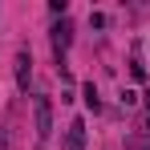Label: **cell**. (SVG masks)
I'll return each mask as SVG.
<instances>
[{
  "mask_svg": "<svg viewBox=\"0 0 150 150\" xmlns=\"http://www.w3.org/2000/svg\"><path fill=\"white\" fill-rule=\"evenodd\" d=\"M69 41H73V25L61 16L57 25H53V53H57V61L65 65V49H69Z\"/></svg>",
  "mask_w": 150,
  "mask_h": 150,
  "instance_id": "7a4b0ae2",
  "label": "cell"
},
{
  "mask_svg": "<svg viewBox=\"0 0 150 150\" xmlns=\"http://www.w3.org/2000/svg\"><path fill=\"white\" fill-rule=\"evenodd\" d=\"M0 150H8V134L4 130H0Z\"/></svg>",
  "mask_w": 150,
  "mask_h": 150,
  "instance_id": "ba28073f",
  "label": "cell"
},
{
  "mask_svg": "<svg viewBox=\"0 0 150 150\" xmlns=\"http://www.w3.org/2000/svg\"><path fill=\"white\" fill-rule=\"evenodd\" d=\"M122 105H138V93L134 89H122Z\"/></svg>",
  "mask_w": 150,
  "mask_h": 150,
  "instance_id": "52a82bcc",
  "label": "cell"
},
{
  "mask_svg": "<svg viewBox=\"0 0 150 150\" xmlns=\"http://www.w3.org/2000/svg\"><path fill=\"white\" fill-rule=\"evenodd\" d=\"M146 110H150V98H146ZM146 126H150V122H146Z\"/></svg>",
  "mask_w": 150,
  "mask_h": 150,
  "instance_id": "9c48e42d",
  "label": "cell"
},
{
  "mask_svg": "<svg viewBox=\"0 0 150 150\" xmlns=\"http://www.w3.org/2000/svg\"><path fill=\"white\" fill-rule=\"evenodd\" d=\"M33 122H37V138L49 142V134H53V101L49 98H37V101H33Z\"/></svg>",
  "mask_w": 150,
  "mask_h": 150,
  "instance_id": "6da1fadb",
  "label": "cell"
},
{
  "mask_svg": "<svg viewBox=\"0 0 150 150\" xmlns=\"http://www.w3.org/2000/svg\"><path fill=\"white\" fill-rule=\"evenodd\" d=\"M28 81H33V57L28 53H16V85L28 89Z\"/></svg>",
  "mask_w": 150,
  "mask_h": 150,
  "instance_id": "277c9868",
  "label": "cell"
},
{
  "mask_svg": "<svg viewBox=\"0 0 150 150\" xmlns=\"http://www.w3.org/2000/svg\"><path fill=\"white\" fill-rule=\"evenodd\" d=\"M81 98H85V105H89L93 114L101 110V101H98V85H93V81H85V85H81Z\"/></svg>",
  "mask_w": 150,
  "mask_h": 150,
  "instance_id": "5b68a950",
  "label": "cell"
},
{
  "mask_svg": "<svg viewBox=\"0 0 150 150\" xmlns=\"http://www.w3.org/2000/svg\"><path fill=\"white\" fill-rule=\"evenodd\" d=\"M130 73H134V81H146V65L134 57V61H130Z\"/></svg>",
  "mask_w": 150,
  "mask_h": 150,
  "instance_id": "8992f818",
  "label": "cell"
},
{
  "mask_svg": "<svg viewBox=\"0 0 150 150\" xmlns=\"http://www.w3.org/2000/svg\"><path fill=\"white\" fill-rule=\"evenodd\" d=\"M65 150H85V122L81 118H73L65 130Z\"/></svg>",
  "mask_w": 150,
  "mask_h": 150,
  "instance_id": "3957f363",
  "label": "cell"
}]
</instances>
